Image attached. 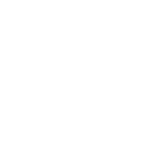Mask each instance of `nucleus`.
Wrapping results in <instances>:
<instances>
[]
</instances>
